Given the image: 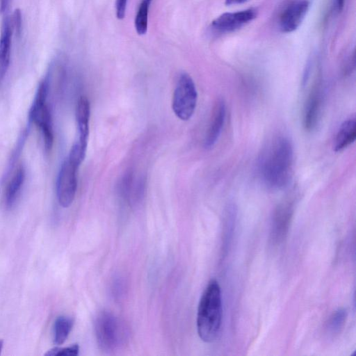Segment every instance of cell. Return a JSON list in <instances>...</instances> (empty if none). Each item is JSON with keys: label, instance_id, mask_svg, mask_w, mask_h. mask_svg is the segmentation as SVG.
I'll return each mask as SVG.
<instances>
[{"label": "cell", "instance_id": "8fae6325", "mask_svg": "<svg viewBox=\"0 0 356 356\" xmlns=\"http://www.w3.org/2000/svg\"><path fill=\"white\" fill-rule=\"evenodd\" d=\"M13 30L11 20L6 15L3 19L0 35V84L10 65Z\"/></svg>", "mask_w": 356, "mask_h": 356}, {"label": "cell", "instance_id": "cb8c5ba5", "mask_svg": "<svg viewBox=\"0 0 356 356\" xmlns=\"http://www.w3.org/2000/svg\"><path fill=\"white\" fill-rule=\"evenodd\" d=\"M336 4L338 10H341L343 7L344 0H336Z\"/></svg>", "mask_w": 356, "mask_h": 356}, {"label": "cell", "instance_id": "52a82bcc", "mask_svg": "<svg viewBox=\"0 0 356 356\" xmlns=\"http://www.w3.org/2000/svg\"><path fill=\"white\" fill-rule=\"evenodd\" d=\"M323 102V86L321 77L316 78L306 98L303 113L302 124L305 130H313L318 121Z\"/></svg>", "mask_w": 356, "mask_h": 356}, {"label": "cell", "instance_id": "2e32d148", "mask_svg": "<svg viewBox=\"0 0 356 356\" xmlns=\"http://www.w3.org/2000/svg\"><path fill=\"white\" fill-rule=\"evenodd\" d=\"M72 318L61 316L56 318L54 327V341L56 345L63 344L68 337L72 326Z\"/></svg>", "mask_w": 356, "mask_h": 356}, {"label": "cell", "instance_id": "7402d4cb", "mask_svg": "<svg viewBox=\"0 0 356 356\" xmlns=\"http://www.w3.org/2000/svg\"><path fill=\"white\" fill-rule=\"evenodd\" d=\"M10 0H0V12L6 13L7 11Z\"/></svg>", "mask_w": 356, "mask_h": 356}, {"label": "cell", "instance_id": "6da1fadb", "mask_svg": "<svg viewBox=\"0 0 356 356\" xmlns=\"http://www.w3.org/2000/svg\"><path fill=\"white\" fill-rule=\"evenodd\" d=\"M293 149L284 136L270 140L259 159V172L264 183L273 189H280L289 182L293 170Z\"/></svg>", "mask_w": 356, "mask_h": 356}, {"label": "cell", "instance_id": "4fadbf2b", "mask_svg": "<svg viewBox=\"0 0 356 356\" xmlns=\"http://www.w3.org/2000/svg\"><path fill=\"white\" fill-rule=\"evenodd\" d=\"M90 115V102L86 97H81L78 100L76 108V119L79 132L77 143L85 147H87L89 136Z\"/></svg>", "mask_w": 356, "mask_h": 356}, {"label": "cell", "instance_id": "7a4b0ae2", "mask_svg": "<svg viewBox=\"0 0 356 356\" xmlns=\"http://www.w3.org/2000/svg\"><path fill=\"white\" fill-rule=\"evenodd\" d=\"M222 316V296L220 285L211 280L205 288L197 308V330L204 342L211 343L219 335Z\"/></svg>", "mask_w": 356, "mask_h": 356}, {"label": "cell", "instance_id": "e0dca14e", "mask_svg": "<svg viewBox=\"0 0 356 356\" xmlns=\"http://www.w3.org/2000/svg\"><path fill=\"white\" fill-rule=\"evenodd\" d=\"M152 0H142L135 17L134 25L139 35H143L147 29L148 13Z\"/></svg>", "mask_w": 356, "mask_h": 356}, {"label": "cell", "instance_id": "9a60e30c", "mask_svg": "<svg viewBox=\"0 0 356 356\" xmlns=\"http://www.w3.org/2000/svg\"><path fill=\"white\" fill-rule=\"evenodd\" d=\"M25 179V170L19 166L7 183L4 191V202L7 208H12L20 193Z\"/></svg>", "mask_w": 356, "mask_h": 356}, {"label": "cell", "instance_id": "ac0fdd59", "mask_svg": "<svg viewBox=\"0 0 356 356\" xmlns=\"http://www.w3.org/2000/svg\"><path fill=\"white\" fill-rule=\"evenodd\" d=\"M346 318V312L344 309H339L330 316L327 323V329L332 334L338 332L343 327Z\"/></svg>", "mask_w": 356, "mask_h": 356}, {"label": "cell", "instance_id": "3957f363", "mask_svg": "<svg viewBox=\"0 0 356 356\" xmlns=\"http://www.w3.org/2000/svg\"><path fill=\"white\" fill-rule=\"evenodd\" d=\"M49 78L46 76L40 83L35 99L29 111V120L40 129L46 152L51 150L54 143V131L50 110L47 104Z\"/></svg>", "mask_w": 356, "mask_h": 356}, {"label": "cell", "instance_id": "d4e9b609", "mask_svg": "<svg viewBox=\"0 0 356 356\" xmlns=\"http://www.w3.org/2000/svg\"><path fill=\"white\" fill-rule=\"evenodd\" d=\"M3 342L1 339H0V354L3 348Z\"/></svg>", "mask_w": 356, "mask_h": 356}, {"label": "cell", "instance_id": "7c38bea8", "mask_svg": "<svg viewBox=\"0 0 356 356\" xmlns=\"http://www.w3.org/2000/svg\"><path fill=\"white\" fill-rule=\"evenodd\" d=\"M292 214L293 204L291 202H284L276 209L273 224V236L276 241H282L286 234Z\"/></svg>", "mask_w": 356, "mask_h": 356}, {"label": "cell", "instance_id": "8992f818", "mask_svg": "<svg viewBox=\"0 0 356 356\" xmlns=\"http://www.w3.org/2000/svg\"><path fill=\"white\" fill-rule=\"evenodd\" d=\"M79 165L67 159L63 163L56 181V195L58 203L64 208L73 202L77 188V171Z\"/></svg>", "mask_w": 356, "mask_h": 356}, {"label": "cell", "instance_id": "ba28073f", "mask_svg": "<svg viewBox=\"0 0 356 356\" xmlns=\"http://www.w3.org/2000/svg\"><path fill=\"white\" fill-rule=\"evenodd\" d=\"M255 17L256 12L253 9L225 13L212 22L211 28L216 33H229L251 22Z\"/></svg>", "mask_w": 356, "mask_h": 356}, {"label": "cell", "instance_id": "5b68a950", "mask_svg": "<svg viewBox=\"0 0 356 356\" xmlns=\"http://www.w3.org/2000/svg\"><path fill=\"white\" fill-rule=\"evenodd\" d=\"M197 100L195 85L191 76L181 74L177 82L172 102L175 114L181 120H188L193 115Z\"/></svg>", "mask_w": 356, "mask_h": 356}, {"label": "cell", "instance_id": "277c9868", "mask_svg": "<svg viewBox=\"0 0 356 356\" xmlns=\"http://www.w3.org/2000/svg\"><path fill=\"white\" fill-rule=\"evenodd\" d=\"M95 330L99 348L106 352L118 348L125 339V330L119 319L111 312L99 313L95 321Z\"/></svg>", "mask_w": 356, "mask_h": 356}, {"label": "cell", "instance_id": "d6986e66", "mask_svg": "<svg viewBox=\"0 0 356 356\" xmlns=\"http://www.w3.org/2000/svg\"><path fill=\"white\" fill-rule=\"evenodd\" d=\"M78 344H73L64 348H54L49 350L45 355L47 356H76L79 354Z\"/></svg>", "mask_w": 356, "mask_h": 356}, {"label": "cell", "instance_id": "5bb4252c", "mask_svg": "<svg viewBox=\"0 0 356 356\" xmlns=\"http://www.w3.org/2000/svg\"><path fill=\"white\" fill-rule=\"evenodd\" d=\"M356 137V119L355 116L344 120L340 125L336 134L334 149L340 152L350 145Z\"/></svg>", "mask_w": 356, "mask_h": 356}, {"label": "cell", "instance_id": "ffe728a7", "mask_svg": "<svg viewBox=\"0 0 356 356\" xmlns=\"http://www.w3.org/2000/svg\"><path fill=\"white\" fill-rule=\"evenodd\" d=\"M22 14L19 10L17 9L15 10L13 17L12 26L17 35L21 34L22 31Z\"/></svg>", "mask_w": 356, "mask_h": 356}, {"label": "cell", "instance_id": "44dd1931", "mask_svg": "<svg viewBox=\"0 0 356 356\" xmlns=\"http://www.w3.org/2000/svg\"><path fill=\"white\" fill-rule=\"evenodd\" d=\"M128 0H116V16L119 19H123L125 15Z\"/></svg>", "mask_w": 356, "mask_h": 356}, {"label": "cell", "instance_id": "603a6c76", "mask_svg": "<svg viewBox=\"0 0 356 356\" xmlns=\"http://www.w3.org/2000/svg\"><path fill=\"white\" fill-rule=\"evenodd\" d=\"M248 0H225V4L227 6L235 5L238 3H242Z\"/></svg>", "mask_w": 356, "mask_h": 356}, {"label": "cell", "instance_id": "9c48e42d", "mask_svg": "<svg viewBox=\"0 0 356 356\" xmlns=\"http://www.w3.org/2000/svg\"><path fill=\"white\" fill-rule=\"evenodd\" d=\"M226 117V104L223 99H218L213 108L209 126L204 136V146L210 149L218 141Z\"/></svg>", "mask_w": 356, "mask_h": 356}, {"label": "cell", "instance_id": "30bf717a", "mask_svg": "<svg viewBox=\"0 0 356 356\" xmlns=\"http://www.w3.org/2000/svg\"><path fill=\"white\" fill-rule=\"evenodd\" d=\"M309 5V2L306 0H298L291 3L280 15L281 30L285 33L295 31L304 19Z\"/></svg>", "mask_w": 356, "mask_h": 356}]
</instances>
